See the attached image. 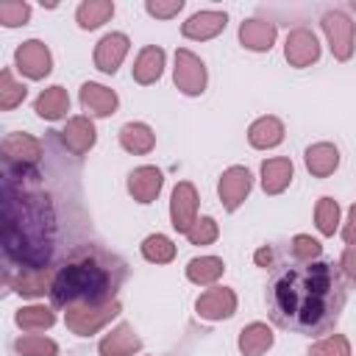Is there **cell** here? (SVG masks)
<instances>
[{"instance_id": "obj_13", "label": "cell", "mask_w": 356, "mask_h": 356, "mask_svg": "<svg viewBox=\"0 0 356 356\" xmlns=\"http://www.w3.org/2000/svg\"><path fill=\"white\" fill-rule=\"evenodd\" d=\"M248 192H250V172L245 167H231V170L222 172V178H220V200H222V206L228 211H234L245 200Z\"/></svg>"}, {"instance_id": "obj_31", "label": "cell", "mask_w": 356, "mask_h": 356, "mask_svg": "<svg viewBox=\"0 0 356 356\" xmlns=\"http://www.w3.org/2000/svg\"><path fill=\"white\" fill-rule=\"evenodd\" d=\"M14 348H17L19 356H58V345L47 337H39V334L19 337L14 342Z\"/></svg>"}, {"instance_id": "obj_5", "label": "cell", "mask_w": 356, "mask_h": 356, "mask_svg": "<svg viewBox=\"0 0 356 356\" xmlns=\"http://www.w3.org/2000/svg\"><path fill=\"white\" fill-rule=\"evenodd\" d=\"M14 64H17V70L22 72V75H28V78H44L47 72H50V50L39 42V39H31V42H22L19 47H17V53H14Z\"/></svg>"}, {"instance_id": "obj_14", "label": "cell", "mask_w": 356, "mask_h": 356, "mask_svg": "<svg viewBox=\"0 0 356 356\" xmlns=\"http://www.w3.org/2000/svg\"><path fill=\"white\" fill-rule=\"evenodd\" d=\"M125 53H128V36L125 33H108L100 39V44L95 50V64L103 72H117Z\"/></svg>"}, {"instance_id": "obj_35", "label": "cell", "mask_w": 356, "mask_h": 356, "mask_svg": "<svg viewBox=\"0 0 356 356\" xmlns=\"http://www.w3.org/2000/svg\"><path fill=\"white\" fill-rule=\"evenodd\" d=\"M31 17V6L22 3V0H3L0 3V22L8 25V28H17V25H25Z\"/></svg>"}, {"instance_id": "obj_18", "label": "cell", "mask_w": 356, "mask_h": 356, "mask_svg": "<svg viewBox=\"0 0 356 356\" xmlns=\"http://www.w3.org/2000/svg\"><path fill=\"white\" fill-rule=\"evenodd\" d=\"M61 142L72 150V153H86L95 145V125L86 117H72L67 122V128L61 131Z\"/></svg>"}, {"instance_id": "obj_6", "label": "cell", "mask_w": 356, "mask_h": 356, "mask_svg": "<svg viewBox=\"0 0 356 356\" xmlns=\"http://www.w3.org/2000/svg\"><path fill=\"white\" fill-rule=\"evenodd\" d=\"M175 83L181 92L186 95H200L206 86V67L203 61L189 53V50H178L175 53Z\"/></svg>"}, {"instance_id": "obj_11", "label": "cell", "mask_w": 356, "mask_h": 356, "mask_svg": "<svg viewBox=\"0 0 356 356\" xmlns=\"http://www.w3.org/2000/svg\"><path fill=\"white\" fill-rule=\"evenodd\" d=\"M284 53H286V61H289V64H295V67H309L312 61H317L320 44H317V39H314L312 31L298 28V31H292V33L286 36Z\"/></svg>"}, {"instance_id": "obj_16", "label": "cell", "mask_w": 356, "mask_h": 356, "mask_svg": "<svg viewBox=\"0 0 356 356\" xmlns=\"http://www.w3.org/2000/svg\"><path fill=\"white\" fill-rule=\"evenodd\" d=\"M81 106L89 114L108 117L117 108V95L111 89H106V86H100V83H83L81 86Z\"/></svg>"}, {"instance_id": "obj_23", "label": "cell", "mask_w": 356, "mask_h": 356, "mask_svg": "<svg viewBox=\"0 0 356 356\" xmlns=\"http://www.w3.org/2000/svg\"><path fill=\"white\" fill-rule=\"evenodd\" d=\"M120 142L128 153H150L156 145V136L145 122H128L120 128Z\"/></svg>"}, {"instance_id": "obj_25", "label": "cell", "mask_w": 356, "mask_h": 356, "mask_svg": "<svg viewBox=\"0 0 356 356\" xmlns=\"http://www.w3.org/2000/svg\"><path fill=\"white\" fill-rule=\"evenodd\" d=\"M248 139H250L253 147H275L284 139V125L275 117H261V120H256L250 125Z\"/></svg>"}, {"instance_id": "obj_26", "label": "cell", "mask_w": 356, "mask_h": 356, "mask_svg": "<svg viewBox=\"0 0 356 356\" xmlns=\"http://www.w3.org/2000/svg\"><path fill=\"white\" fill-rule=\"evenodd\" d=\"M270 345H273V331L264 323H250L239 334V350L245 356H261Z\"/></svg>"}, {"instance_id": "obj_10", "label": "cell", "mask_w": 356, "mask_h": 356, "mask_svg": "<svg viewBox=\"0 0 356 356\" xmlns=\"http://www.w3.org/2000/svg\"><path fill=\"white\" fill-rule=\"evenodd\" d=\"M3 156H6V164L28 167L42 156V142L33 139L31 134H8L3 139Z\"/></svg>"}, {"instance_id": "obj_1", "label": "cell", "mask_w": 356, "mask_h": 356, "mask_svg": "<svg viewBox=\"0 0 356 356\" xmlns=\"http://www.w3.org/2000/svg\"><path fill=\"white\" fill-rule=\"evenodd\" d=\"M270 317L289 331L323 334L337 325L345 306V284L328 261H292L275 273L267 289Z\"/></svg>"}, {"instance_id": "obj_9", "label": "cell", "mask_w": 356, "mask_h": 356, "mask_svg": "<svg viewBox=\"0 0 356 356\" xmlns=\"http://www.w3.org/2000/svg\"><path fill=\"white\" fill-rule=\"evenodd\" d=\"M6 284H8L14 292L25 295V298L44 295V292H50V286H53L47 267H19L17 273L8 270V273H6Z\"/></svg>"}, {"instance_id": "obj_39", "label": "cell", "mask_w": 356, "mask_h": 356, "mask_svg": "<svg viewBox=\"0 0 356 356\" xmlns=\"http://www.w3.org/2000/svg\"><path fill=\"white\" fill-rule=\"evenodd\" d=\"M181 0H172V3H147V11L150 14H156V17H172V14H178L181 11Z\"/></svg>"}, {"instance_id": "obj_2", "label": "cell", "mask_w": 356, "mask_h": 356, "mask_svg": "<svg viewBox=\"0 0 356 356\" xmlns=\"http://www.w3.org/2000/svg\"><path fill=\"white\" fill-rule=\"evenodd\" d=\"M3 245L17 267H47L53 253V209L47 197L17 192L6 181Z\"/></svg>"}, {"instance_id": "obj_28", "label": "cell", "mask_w": 356, "mask_h": 356, "mask_svg": "<svg viewBox=\"0 0 356 356\" xmlns=\"http://www.w3.org/2000/svg\"><path fill=\"white\" fill-rule=\"evenodd\" d=\"M222 270H225V264L214 256H200V259H192L186 264V275L195 284H214L222 275Z\"/></svg>"}, {"instance_id": "obj_8", "label": "cell", "mask_w": 356, "mask_h": 356, "mask_svg": "<svg viewBox=\"0 0 356 356\" xmlns=\"http://www.w3.org/2000/svg\"><path fill=\"white\" fill-rule=\"evenodd\" d=\"M195 211H197V192L189 181H181L172 192V203H170V217H172V228L175 231H189L195 225Z\"/></svg>"}, {"instance_id": "obj_30", "label": "cell", "mask_w": 356, "mask_h": 356, "mask_svg": "<svg viewBox=\"0 0 356 356\" xmlns=\"http://www.w3.org/2000/svg\"><path fill=\"white\" fill-rule=\"evenodd\" d=\"M114 14V6L108 0H89L78 6V25L81 28H97Z\"/></svg>"}, {"instance_id": "obj_43", "label": "cell", "mask_w": 356, "mask_h": 356, "mask_svg": "<svg viewBox=\"0 0 356 356\" xmlns=\"http://www.w3.org/2000/svg\"><path fill=\"white\" fill-rule=\"evenodd\" d=\"M353 8H356V3H353Z\"/></svg>"}, {"instance_id": "obj_3", "label": "cell", "mask_w": 356, "mask_h": 356, "mask_svg": "<svg viewBox=\"0 0 356 356\" xmlns=\"http://www.w3.org/2000/svg\"><path fill=\"white\" fill-rule=\"evenodd\" d=\"M120 284V270L111 267V261L95 250L78 253L72 261H67L50 286V298L56 306H81V303H108L114 300Z\"/></svg>"}, {"instance_id": "obj_41", "label": "cell", "mask_w": 356, "mask_h": 356, "mask_svg": "<svg viewBox=\"0 0 356 356\" xmlns=\"http://www.w3.org/2000/svg\"><path fill=\"white\" fill-rule=\"evenodd\" d=\"M342 236H345L348 245H356V203H353V209H350V214H348V222H345Z\"/></svg>"}, {"instance_id": "obj_21", "label": "cell", "mask_w": 356, "mask_h": 356, "mask_svg": "<svg viewBox=\"0 0 356 356\" xmlns=\"http://www.w3.org/2000/svg\"><path fill=\"white\" fill-rule=\"evenodd\" d=\"M239 39L250 50H270L273 39H275V25L264 22V19H248L239 28Z\"/></svg>"}, {"instance_id": "obj_38", "label": "cell", "mask_w": 356, "mask_h": 356, "mask_svg": "<svg viewBox=\"0 0 356 356\" xmlns=\"http://www.w3.org/2000/svg\"><path fill=\"white\" fill-rule=\"evenodd\" d=\"M320 250H323L320 242L312 239V236H306V234H298L292 239V256H295V261H314L320 256Z\"/></svg>"}, {"instance_id": "obj_19", "label": "cell", "mask_w": 356, "mask_h": 356, "mask_svg": "<svg viewBox=\"0 0 356 356\" xmlns=\"http://www.w3.org/2000/svg\"><path fill=\"white\" fill-rule=\"evenodd\" d=\"M225 28V14L222 11H200L184 22V36L189 39H209L217 36Z\"/></svg>"}, {"instance_id": "obj_24", "label": "cell", "mask_w": 356, "mask_h": 356, "mask_svg": "<svg viewBox=\"0 0 356 356\" xmlns=\"http://www.w3.org/2000/svg\"><path fill=\"white\" fill-rule=\"evenodd\" d=\"M33 108L44 120H58V117H64L70 111V97H67V92L61 86H50V89H44L36 97V106Z\"/></svg>"}, {"instance_id": "obj_4", "label": "cell", "mask_w": 356, "mask_h": 356, "mask_svg": "<svg viewBox=\"0 0 356 356\" xmlns=\"http://www.w3.org/2000/svg\"><path fill=\"white\" fill-rule=\"evenodd\" d=\"M120 312V303L117 300H108V303H81V306H70L67 309V325L81 334V337H89L95 334L97 328H103L114 314Z\"/></svg>"}, {"instance_id": "obj_40", "label": "cell", "mask_w": 356, "mask_h": 356, "mask_svg": "<svg viewBox=\"0 0 356 356\" xmlns=\"http://www.w3.org/2000/svg\"><path fill=\"white\" fill-rule=\"evenodd\" d=\"M342 270H345V275H348L350 281H356V245H350V248L345 250V256H342Z\"/></svg>"}, {"instance_id": "obj_7", "label": "cell", "mask_w": 356, "mask_h": 356, "mask_svg": "<svg viewBox=\"0 0 356 356\" xmlns=\"http://www.w3.org/2000/svg\"><path fill=\"white\" fill-rule=\"evenodd\" d=\"M323 28L328 33V42H331V53L345 61L350 58V50H353V22L342 14V11H328L323 17Z\"/></svg>"}, {"instance_id": "obj_42", "label": "cell", "mask_w": 356, "mask_h": 356, "mask_svg": "<svg viewBox=\"0 0 356 356\" xmlns=\"http://www.w3.org/2000/svg\"><path fill=\"white\" fill-rule=\"evenodd\" d=\"M270 259H273V253H270L267 248H261V250H256V261H259L261 267H267V264H270Z\"/></svg>"}, {"instance_id": "obj_34", "label": "cell", "mask_w": 356, "mask_h": 356, "mask_svg": "<svg viewBox=\"0 0 356 356\" xmlns=\"http://www.w3.org/2000/svg\"><path fill=\"white\" fill-rule=\"evenodd\" d=\"M25 100V86L11 78V70H3L0 75V108H14Z\"/></svg>"}, {"instance_id": "obj_37", "label": "cell", "mask_w": 356, "mask_h": 356, "mask_svg": "<svg viewBox=\"0 0 356 356\" xmlns=\"http://www.w3.org/2000/svg\"><path fill=\"white\" fill-rule=\"evenodd\" d=\"M186 236H189L192 245H209V242L217 239V222H214L211 217H200V220H195V225L186 231Z\"/></svg>"}, {"instance_id": "obj_20", "label": "cell", "mask_w": 356, "mask_h": 356, "mask_svg": "<svg viewBox=\"0 0 356 356\" xmlns=\"http://www.w3.org/2000/svg\"><path fill=\"white\" fill-rule=\"evenodd\" d=\"M292 181V161L289 159H267L261 164V186L270 195H278Z\"/></svg>"}, {"instance_id": "obj_27", "label": "cell", "mask_w": 356, "mask_h": 356, "mask_svg": "<svg viewBox=\"0 0 356 356\" xmlns=\"http://www.w3.org/2000/svg\"><path fill=\"white\" fill-rule=\"evenodd\" d=\"M161 67H164V50L161 47H145L134 64V78L139 83H153L161 75Z\"/></svg>"}, {"instance_id": "obj_36", "label": "cell", "mask_w": 356, "mask_h": 356, "mask_svg": "<svg viewBox=\"0 0 356 356\" xmlns=\"http://www.w3.org/2000/svg\"><path fill=\"white\" fill-rule=\"evenodd\" d=\"M309 356H350V345L342 334H334V337H325L323 342L312 345Z\"/></svg>"}, {"instance_id": "obj_33", "label": "cell", "mask_w": 356, "mask_h": 356, "mask_svg": "<svg viewBox=\"0 0 356 356\" xmlns=\"http://www.w3.org/2000/svg\"><path fill=\"white\" fill-rule=\"evenodd\" d=\"M314 217H317V228L325 236H331L337 231V225H339V206H337V200L334 197H320V203L314 209Z\"/></svg>"}, {"instance_id": "obj_15", "label": "cell", "mask_w": 356, "mask_h": 356, "mask_svg": "<svg viewBox=\"0 0 356 356\" xmlns=\"http://www.w3.org/2000/svg\"><path fill=\"white\" fill-rule=\"evenodd\" d=\"M142 348V339L134 334V328L128 323H120L111 334L103 337L100 342V356H131Z\"/></svg>"}, {"instance_id": "obj_29", "label": "cell", "mask_w": 356, "mask_h": 356, "mask_svg": "<svg viewBox=\"0 0 356 356\" xmlns=\"http://www.w3.org/2000/svg\"><path fill=\"white\" fill-rule=\"evenodd\" d=\"M14 320L22 331H44L56 323V314L47 306H25L14 314Z\"/></svg>"}, {"instance_id": "obj_12", "label": "cell", "mask_w": 356, "mask_h": 356, "mask_svg": "<svg viewBox=\"0 0 356 356\" xmlns=\"http://www.w3.org/2000/svg\"><path fill=\"white\" fill-rule=\"evenodd\" d=\"M236 309V295L228 286H214L197 298V314L206 320H222L231 317Z\"/></svg>"}, {"instance_id": "obj_22", "label": "cell", "mask_w": 356, "mask_h": 356, "mask_svg": "<svg viewBox=\"0 0 356 356\" xmlns=\"http://www.w3.org/2000/svg\"><path fill=\"white\" fill-rule=\"evenodd\" d=\"M337 164H339V150L334 145H328V142L312 145L306 150V167H309V172H314L320 178L323 175H331L337 170Z\"/></svg>"}, {"instance_id": "obj_32", "label": "cell", "mask_w": 356, "mask_h": 356, "mask_svg": "<svg viewBox=\"0 0 356 356\" xmlns=\"http://www.w3.org/2000/svg\"><path fill=\"white\" fill-rule=\"evenodd\" d=\"M142 256H145L147 261L164 264V261H170V259L175 256V245H172L167 236L153 234V236H147V239L142 242Z\"/></svg>"}, {"instance_id": "obj_17", "label": "cell", "mask_w": 356, "mask_h": 356, "mask_svg": "<svg viewBox=\"0 0 356 356\" xmlns=\"http://www.w3.org/2000/svg\"><path fill=\"white\" fill-rule=\"evenodd\" d=\"M161 189V172L156 167H139L128 175V192L139 203H150Z\"/></svg>"}]
</instances>
